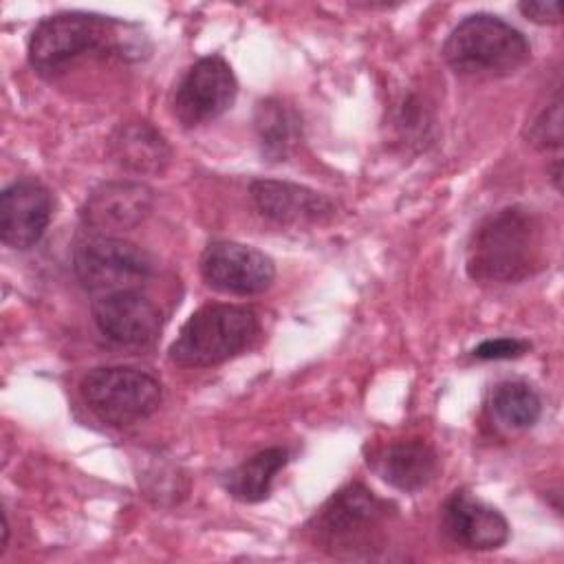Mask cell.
<instances>
[{"mask_svg": "<svg viewBox=\"0 0 564 564\" xmlns=\"http://www.w3.org/2000/svg\"><path fill=\"white\" fill-rule=\"evenodd\" d=\"M544 225L524 207L487 216L467 245V273L478 282H520L544 262Z\"/></svg>", "mask_w": 564, "mask_h": 564, "instance_id": "obj_1", "label": "cell"}, {"mask_svg": "<svg viewBox=\"0 0 564 564\" xmlns=\"http://www.w3.org/2000/svg\"><path fill=\"white\" fill-rule=\"evenodd\" d=\"M447 66L465 77H505L531 57L527 37L491 13H474L458 22L443 44Z\"/></svg>", "mask_w": 564, "mask_h": 564, "instance_id": "obj_2", "label": "cell"}, {"mask_svg": "<svg viewBox=\"0 0 564 564\" xmlns=\"http://www.w3.org/2000/svg\"><path fill=\"white\" fill-rule=\"evenodd\" d=\"M258 315L238 304H205L181 326L170 346V359L183 368H207L223 364L253 344Z\"/></svg>", "mask_w": 564, "mask_h": 564, "instance_id": "obj_3", "label": "cell"}, {"mask_svg": "<svg viewBox=\"0 0 564 564\" xmlns=\"http://www.w3.org/2000/svg\"><path fill=\"white\" fill-rule=\"evenodd\" d=\"M121 24L108 15L86 11H62L37 22L29 37V62L53 77L90 53L117 51Z\"/></svg>", "mask_w": 564, "mask_h": 564, "instance_id": "obj_4", "label": "cell"}, {"mask_svg": "<svg viewBox=\"0 0 564 564\" xmlns=\"http://www.w3.org/2000/svg\"><path fill=\"white\" fill-rule=\"evenodd\" d=\"M79 394L99 421L126 427L156 412L161 383L139 368L99 366L82 377Z\"/></svg>", "mask_w": 564, "mask_h": 564, "instance_id": "obj_5", "label": "cell"}, {"mask_svg": "<svg viewBox=\"0 0 564 564\" xmlns=\"http://www.w3.org/2000/svg\"><path fill=\"white\" fill-rule=\"evenodd\" d=\"M73 267L82 286L97 297L141 289L152 273V260L141 247L108 234L84 238L75 247Z\"/></svg>", "mask_w": 564, "mask_h": 564, "instance_id": "obj_6", "label": "cell"}, {"mask_svg": "<svg viewBox=\"0 0 564 564\" xmlns=\"http://www.w3.org/2000/svg\"><path fill=\"white\" fill-rule=\"evenodd\" d=\"M236 95L238 82L231 66L220 55H205L181 77L172 108L183 126H198L229 110Z\"/></svg>", "mask_w": 564, "mask_h": 564, "instance_id": "obj_7", "label": "cell"}, {"mask_svg": "<svg viewBox=\"0 0 564 564\" xmlns=\"http://www.w3.org/2000/svg\"><path fill=\"white\" fill-rule=\"evenodd\" d=\"M200 275L220 293L256 295L273 284L275 264L256 247L231 240H214L200 256Z\"/></svg>", "mask_w": 564, "mask_h": 564, "instance_id": "obj_8", "label": "cell"}, {"mask_svg": "<svg viewBox=\"0 0 564 564\" xmlns=\"http://www.w3.org/2000/svg\"><path fill=\"white\" fill-rule=\"evenodd\" d=\"M388 516V502L377 498L368 487L355 482L335 491L313 518L311 531L328 546L348 544L350 538H361Z\"/></svg>", "mask_w": 564, "mask_h": 564, "instance_id": "obj_9", "label": "cell"}, {"mask_svg": "<svg viewBox=\"0 0 564 564\" xmlns=\"http://www.w3.org/2000/svg\"><path fill=\"white\" fill-rule=\"evenodd\" d=\"M93 319L101 335L121 346H145L161 330V311L141 289L95 297Z\"/></svg>", "mask_w": 564, "mask_h": 564, "instance_id": "obj_10", "label": "cell"}, {"mask_svg": "<svg viewBox=\"0 0 564 564\" xmlns=\"http://www.w3.org/2000/svg\"><path fill=\"white\" fill-rule=\"evenodd\" d=\"M51 216V192L35 178H18L0 196V238L13 249H29L40 242Z\"/></svg>", "mask_w": 564, "mask_h": 564, "instance_id": "obj_11", "label": "cell"}, {"mask_svg": "<svg viewBox=\"0 0 564 564\" xmlns=\"http://www.w3.org/2000/svg\"><path fill=\"white\" fill-rule=\"evenodd\" d=\"M154 205V192L141 181H110L90 192L82 220L99 234L137 227Z\"/></svg>", "mask_w": 564, "mask_h": 564, "instance_id": "obj_12", "label": "cell"}, {"mask_svg": "<svg viewBox=\"0 0 564 564\" xmlns=\"http://www.w3.org/2000/svg\"><path fill=\"white\" fill-rule=\"evenodd\" d=\"M249 194L258 212L280 225H317L335 214V203L328 196L289 181L258 178L249 185Z\"/></svg>", "mask_w": 564, "mask_h": 564, "instance_id": "obj_13", "label": "cell"}, {"mask_svg": "<svg viewBox=\"0 0 564 564\" xmlns=\"http://www.w3.org/2000/svg\"><path fill=\"white\" fill-rule=\"evenodd\" d=\"M443 529L456 544L471 551L500 549L509 540L505 516L469 491H454L445 500Z\"/></svg>", "mask_w": 564, "mask_h": 564, "instance_id": "obj_14", "label": "cell"}, {"mask_svg": "<svg viewBox=\"0 0 564 564\" xmlns=\"http://www.w3.org/2000/svg\"><path fill=\"white\" fill-rule=\"evenodd\" d=\"M112 159L134 174H161L172 161L165 137L148 121H126L110 139Z\"/></svg>", "mask_w": 564, "mask_h": 564, "instance_id": "obj_15", "label": "cell"}, {"mask_svg": "<svg viewBox=\"0 0 564 564\" xmlns=\"http://www.w3.org/2000/svg\"><path fill=\"white\" fill-rule=\"evenodd\" d=\"M375 469L388 485L401 491H419L434 480L438 458L425 441H397L381 449Z\"/></svg>", "mask_w": 564, "mask_h": 564, "instance_id": "obj_16", "label": "cell"}, {"mask_svg": "<svg viewBox=\"0 0 564 564\" xmlns=\"http://www.w3.org/2000/svg\"><path fill=\"white\" fill-rule=\"evenodd\" d=\"M289 463V452L284 447H269L245 463H240L227 476V491L242 502H260L269 496L275 474Z\"/></svg>", "mask_w": 564, "mask_h": 564, "instance_id": "obj_17", "label": "cell"}, {"mask_svg": "<svg viewBox=\"0 0 564 564\" xmlns=\"http://www.w3.org/2000/svg\"><path fill=\"white\" fill-rule=\"evenodd\" d=\"M489 412L505 430H527L540 419L542 401L527 381L507 379L491 388Z\"/></svg>", "mask_w": 564, "mask_h": 564, "instance_id": "obj_18", "label": "cell"}, {"mask_svg": "<svg viewBox=\"0 0 564 564\" xmlns=\"http://www.w3.org/2000/svg\"><path fill=\"white\" fill-rule=\"evenodd\" d=\"M253 123L260 139L262 156H267L269 161H282L297 137L295 115L282 101L264 99L256 106Z\"/></svg>", "mask_w": 564, "mask_h": 564, "instance_id": "obj_19", "label": "cell"}, {"mask_svg": "<svg viewBox=\"0 0 564 564\" xmlns=\"http://www.w3.org/2000/svg\"><path fill=\"white\" fill-rule=\"evenodd\" d=\"M529 139L540 150H551L562 145V101L555 99L529 130Z\"/></svg>", "mask_w": 564, "mask_h": 564, "instance_id": "obj_20", "label": "cell"}, {"mask_svg": "<svg viewBox=\"0 0 564 564\" xmlns=\"http://www.w3.org/2000/svg\"><path fill=\"white\" fill-rule=\"evenodd\" d=\"M529 350V344L516 337H496V339H487L482 344H478L474 348V357L482 359V361H491V359H511V357H520L522 352Z\"/></svg>", "mask_w": 564, "mask_h": 564, "instance_id": "obj_21", "label": "cell"}, {"mask_svg": "<svg viewBox=\"0 0 564 564\" xmlns=\"http://www.w3.org/2000/svg\"><path fill=\"white\" fill-rule=\"evenodd\" d=\"M520 13L538 24H557L562 20L560 4L555 0H531V2H520L518 4Z\"/></svg>", "mask_w": 564, "mask_h": 564, "instance_id": "obj_22", "label": "cell"}]
</instances>
